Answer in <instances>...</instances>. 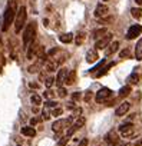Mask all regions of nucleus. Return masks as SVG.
<instances>
[{"mask_svg": "<svg viewBox=\"0 0 142 146\" xmlns=\"http://www.w3.org/2000/svg\"><path fill=\"white\" fill-rule=\"evenodd\" d=\"M45 96H46V98H52V96H53V92H52V90H46V92H45Z\"/></svg>", "mask_w": 142, "mask_h": 146, "instance_id": "nucleus-37", "label": "nucleus"}, {"mask_svg": "<svg viewBox=\"0 0 142 146\" xmlns=\"http://www.w3.org/2000/svg\"><path fill=\"white\" fill-rule=\"evenodd\" d=\"M135 57H136V60H142V39L136 43V47H135Z\"/></svg>", "mask_w": 142, "mask_h": 146, "instance_id": "nucleus-17", "label": "nucleus"}, {"mask_svg": "<svg viewBox=\"0 0 142 146\" xmlns=\"http://www.w3.org/2000/svg\"><path fill=\"white\" fill-rule=\"evenodd\" d=\"M29 86H30V88H33V89H37V88H39V85H37V83H30Z\"/></svg>", "mask_w": 142, "mask_h": 146, "instance_id": "nucleus-42", "label": "nucleus"}, {"mask_svg": "<svg viewBox=\"0 0 142 146\" xmlns=\"http://www.w3.org/2000/svg\"><path fill=\"white\" fill-rule=\"evenodd\" d=\"M36 123H37V119H36V117L30 119V125H36Z\"/></svg>", "mask_w": 142, "mask_h": 146, "instance_id": "nucleus-43", "label": "nucleus"}, {"mask_svg": "<svg viewBox=\"0 0 142 146\" xmlns=\"http://www.w3.org/2000/svg\"><path fill=\"white\" fill-rule=\"evenodd\" d=\"M62 112H63V110H62L60 108H56V109H53V110H52V116H60V115H62Z\"/></svg>", "mask_w": 142, "mask_h": 146, "instance_id": "nucleus-33", "label": "nucleus"}, {"mask_svg": "<svg viewBox=\"0 0 142 146\" xmlns=\"http://www.w3.org/2000/svg\"><path fill=\"white\" fill-rule=\"evenodd\" d=\"M73 80H75V72H70V73H67V78H66V85H72L73 83Z\"/></svg>", "mask_w": 142, "mask_h": 146, "instance_id": "nucleus-28", "label": "nucleus"}, {"mask_svg": "<svg viewBox=\"0 0 142 146\" xmlns=\"http://www.w3.org/2000/svg\"><path fill=\"white\" fill-rule=\"evenodd\" d=\"M43 62H45V59H40V60H39V62H36L35 64H32V66L29 67V72H30V73H36V72L39 70V67H40V64H42Z\"/></svg>", "mask_w": 142, "mask_h": 146, "instance_id": "nucleus-23", "label": "nucleus"}, {"mask_svg": "<svg viewBox=\"0 0 142 146\" xmlns=\"http://www.w3.org/2000/svg\"><path fill=\"white\" fill-rule=\"evenodd\" d=\"M129 108H131V103H129V102H123V103H121V105L118 106V109L115 110V115H116V116H123L125 113H128Z\"/></svg>", "mask_w": 142, "mask_h": 146, "instance_id": "nucleus-10", "label": "nucleus"}, {"mask_svg": "<svg viewBox=\"0 0 142 146\" xmlns=\"http://www.w3.org/2000/svg\"><path fill=\"white\" fill-rule=\"evenodd\" d=\"M103 2H108V0H103Z\"/></svg>", "mask_w": 142, "mask_h": 146, "instance_id": "nucleus-47", "label": "nucleus"}, {"mask_svg": "<svg viewBox=\"0 0 142 146\" xmlns=\"http://www.w3.org/2000/svg\"><path fill=\"white\" fill-rule=\"evenodd\" d=\"M26 16H27V13H26V7H25V6H22V7L19 9L17 15H16V25H15V32H16V33H20L22 27L25 26Z\"/></svg>", "mask_w": 142, "mask_h": 146, "instance_id": "nucleus-3", "label": "nucleus"}, {"mask_svg": "<svg viewBox=\"0 0 142 146\" xmlns=\"http://www.w3.org/2000/svg\"><path fill=\"white\" fill-rule=\"evenodd\" d=\"M119 133L123 137H129L133 133V125L132 123H123V125H121L119 126Z\"/></svg>", "mask_w": 142, "mask_h": 146, "instance_id": "nucleus-7", "label": "nucleus"}, {"mask_svg": "<svg viewBox=\"0 0 142 146\" xmlns=\"http://www.w3.org/2000/svg\"><path fill=\"white\" fill-rule=\"evenodd\" d=\"M67 108H70V109L75 108V102H70V103H67Z\"/></svg>", "mask_w": 142, "mask_h": 146, "instance_id": "nucleus-44", "label": "nucleus"}, {"mask_svg": "<svg viewBox=\"0 0 142 146\" xmlns=\"http://www.w3.org/2000/svg\"><path fill=\"white\" fill-rule=\"evenodd\" d=\"M56 52H57V49H52V50H50V52H49L47 54H49V56H52V54H55Z\"/></svg>", "mask_w": 142, "mask_h": 146, "instance_id": "nucleus-41", "label": "nucleus"}, {"mask_svg": "<svg viewBox=\"0 0 142 146\" xmlns=\"http://www.w3.org/2000/svg\"><path fill=\"white\" fill-rule=\"evenodd\" d=\"M45 106L52 108V109H56V108H57V103H56L55 100H49V102H46V103H45Z\"/></svg>", "mask_w": 142, "mask_h": 146, "instance_id": "nucleus-32", "label": "nucleus"}, {"mask_svg": "<svg viewBox=\"0 0 142 146\" xmlns=\"http://www.w3.org/2000/svg\"><path fill=\"white\" fill-rule=\"evenodd\" d=\"M67 73H69V70L67 69H60L59 70V73H57V76H56V85L59 86V88H62V85L66 82V78H67Z\"/></svg>", "mask_w": 142, "mask_h": 146, "instance_id": "nucleus-9", "label": "nucleus"}, {"mask_svg": "<svg viewBox=\"0 0 142 146\" xmlns=\"http://www.w3.org/2000/svg\"><path fill=\"white\" fill-rule=\"evenodd\" d=\"M30 102H32L33 105H36V106H37V105H40V103H42V98H40L39 95H36V93H35V95H32Z\"/></svg>", "mask_w": 142, "mask_h": 146, "instance_id": "nucleus-27", "label": "nucleus"}, {"mask_svg": "<svg viewBox=\"0 0 142 146\" xmlns=\"http://www.w3.org/2000/svg\"><path fill=\"white\" fill-rule=\"evenodd\" d=\"M122 146H131V145H129V143H126V145H122Z\"/></svg>", "mask_w": 142, "mask_h": 146, "instance_id": "nucleus-46", "label": "nucleus"}, {"mask_svg": "<svg viewBox=\"0 0 142 146\" xmlns=\"http://www.w3.org/2000/svg\"><path fill=\"white\" fill-rule=\"evenodd\" d=\"M37 50H39V46L32 44L29 47V52H27V59H33L35 56H37Z\"/></svg>", "mask_w": 142, "mask_h": 146, "instance_id": "nucleus-18", "label": "nucleus"}, {"mask_svg": "<svg viewBox=\"0 0 142 146\" xmlns=\"http://www.w3.org/2000/svg\"><path fill=\"white\" fill-rule=\"evenodd\" d=\"M83 125H85V117H78V119L75 120V123L72 125V127H73L75 130H78V129H81Z\"/></svg>", "mask_w": 142, "mask_h": 146, "instance_id": "nucleus-22", "label": "nucleus"}, {"mask_svg": "<svg viewBox=\"0 0 142 146\" xmlns=\"http://www.w3.org/2000/svg\"><path fill=\"white\" fill-rule=\"evenodd\" d=\"M131 15H132L133 19H141L142 17V9L141 7H133V9H131Z\"/></svg>", "mask_w": 142, "mask_h": 146, "instance_id": "nucleus-20", "label": "nucleus"}, {"mask_svg": "<svg viewBox=\"0 0 142 146\" xmlns=\"http://www.w3.org/2000/svg\"><path fill=\"white\" fill-rule=\"evenodd\" d=\"M35 36H36V23L32 22V23L27 25V27L25 30V35H23V44H25V47H29V44L33 43Z\"/></svg>", "mask_w": 142, "mask_h": 146, "instance_id": "nucleus-2", "label": "nucleus"}, {"mask_svg": "<svg viewBox=\"0 0 142 146\" xmlns=\"http://www.w3.org/2000/svg\"><path fill=\"white\" fill-rule=\"evenodd\" d=\"M93 35H95V39L96 40H99V39H102L105 35H108V30L103 27V29H98V30H95L93 32Z\"/></svg>", "mask_w": 142, "mask_h": 146, "instance_id": "nucleus-19", "label": "nucleus"}, {"mask_svg": "<svg viewBox=\"0 0 142 146\" xmlns=\"http://www.w3.org/2000/svg\"><path fill=\"white\" fill-rule=\"evenodd\" d=\"M57 93H59V96H60V98H65L67 92H66V89H65V88H59V92H57Z\"/></svg>", "mask_w": 142, "mask_h": 146, "instance_id": "nucleus-34", "label": "nucleus"}, {"mask_svg": "<svg viewBox=\"0 0 142 146\" xmlns=\"http://www.w3.org/2000/svg\"><path fill=\"white\" fill-rule=\"evenodd\" d=\"M105 15H108V6H105L103 3H99L96 6V9H95V16L96 17H102Z\"/></svg>", "mask_w": 142, "mask_h": 146, "instance_id": "nucleus-11", "label": "nucleus"}, {"mask_svg": "<svg viewBox=\"0 0 142 146\" xmlns=\"http://www.w3.org/2000/svg\"><path fill=\"white\" fill-rule=\"evenodd\" d=\"M128 56H129V50L128 49H123V50L119 52V59H126Z\"/></svg>", "mask_w": 142, "mask_h": 146, "instance_id": "nucleus-31", "label": "nucleus"}, {"mask_svg": "<svg viewBox=\"0 0 142 146\" xmlns=\"http://www.w3.org/2000/svg\"><path fill=\"white\" fill-rule=\"evenodd\" d=\"M133 145H135V146H142V140H141V139H138Z\"/></svg>", "mask_w": 142, "mask_h": 146, "instance_id": "nucleus-40", "label": "nucleus"}, {"mask_svg": "<svg viewBox=\"0 0 142 146\" xmlns=\"http://www.w3.org/2000/svg\"><path fill=\"white\" fill-rule=\"evenodd\" d=\"M66 142H67V137H65L63 140H60V142H59V146H65V145H66Z\"/></svg>", "mask_w": 142, "mask_h": 146, "instance_id": "nucleus-39", "label": "nucleus"}, {"mask_svg": "<svg viewBox=\"0 0 142 146\" xmlns=\"http://www.w3.org/2000/svg\"><path fill=\"white\" fill-rule=\"evenodd\" d=\"M73 35L72 33H62L60 36H59V40L62 42V43H70V42H72L73 40Z\"/></svg>", "mask_w": 142, "mask_h": 146, "instance_id": "nucleus-16", "label": "nucleus"}, {"mask_svg": "<svg viewBox=\"0 0 142 146\" xmlns=\"http://www.w3.org/2000/svg\"><path fill=\"white\" fill-rule=\"evenodd\" d=\"M49 109H50V108L45 106V109H43V112H42V116H43V119H45V120H47V119L50 117V112H49Z\"/></svg>", "mask_w": 142, "mask_h": 146, "instance_id": "nucleus-30", "label": "nucleus"}, {"mask_svg": "<svg viewBox=\"0 0 142 146\" xmlns=\"http://www.w3.org/2000/svg\"><path fill=\"white\" fill-rule=\"evenodd\" d=\"M57 64H59V62H53V60H50V62H47V63H46V70H47L49 73H52V72H55V70H56Z\"/></svg>", "mask_w": 142, "mask_h": 146, "instance_id": "nucleus-21", "label": "nucleus"}, {"mask_svg": "<svg viewBox=\"0 0 142 146\" xmlns=\"http://www.w3.org/2000/svg\"><path fill=\"white\" fill-rule=\"evenodd\" d=\"M129 93H131V86H123V88H121V90H119V96H121V98H126Z\"/></svg>", "mask_w": 142, "mask_h": 146, "instance_id": "nucleus-24", "label": "nucleus"}, {"mask_svg": "<svg viewBox=\"0 0 142 146\" xmlns=\"http://www.w3.org/2000/svg\"><path fill=\"white\" fill-rule=\"evenodd\" d=\"M65 126H66V120H62V119H59V120L53 122V125H52V129H53V132H60V130H62Z\"/></svg>", "mask_w": 142, "mask_h": 146, "instance_id": "nucleus-13", "label": "nucleus"}, {"mask_svg": "<svg viewBox=\"0 0 142 146\" xmlns=\"http://www.w3.org/2000/svg\"><path fill=\"white\" fill-rule=\"evenodd\" d=\"M55 83H56V79H55V78H52V76H50V78H47V79H46V82H45V85H46V88H47V89H49V88H52Z\"/></svg>", "mask_w": 142, "mask_h": 146, "instance_id": "nucleus-29", "label": "nucleus"}, {"mask_svg": "<svg viewBox=\"0 0 142 146\" xmlns=\"http://www.w3.org/2000/svg\"><path fill=\"white\" fill-rule=\"evenodd\" d=\"M88 143H89V140L85 137V139H82L81 140V143H79V146H88Z\"/></svg>", "mask_w": 142, "mask_h": 146, "instance_id": "nucleus-36", "label": "nucleus"}, {"mask_svg": "<svg viewBox=\"0 0 142 146\" xmlns=\"http://www.w3.org/2000/svg\"><path fill=\"white\" fill-rule=\"evenodd\" d=\"M135 3L139 5V6H142V0H135Z\"/></svg>", "mask_w": 142, "mask_h": 146, "instance_id": "nucleus-45", "label": "nucleus"}, {"mask_svg": "<svg viewBox=\"0 0 142 146\" xmlns=\"http://www.w3.org/2000/svg\"><path fill=\"white\" fill-rule=\"evenodd\" d=\"M128 82H129L131 85H136V83L139 82V75H136V73H132V75L129 76V79H128Z\"/></svg>", "mask_w": 142, "mask_h": 146, "instance_id": "nucleus-26", "label": "nucleus"}, {"mask_svg": "<svg viewBox=\"0 0 142 146\" xmlns=\"http://www.w3.org/2000/svg\"><path fill=\"white\" fill-rule=\"evenodd\" d=\"M111 40H112V33H108V35H105L102 39L96 40L95 47H96V49H105V47H108V46L111 44Z\"/></svg>", "mask_w": 142, "mask_h": 146, "instance_id": "nucleus-5", "label": "nucleus"}, {"mask_svg": "<svg viewBox=\"0 0 142 146\" xmlns=\"http://www.w3.org/2000/svg\"><path fill=\"white\" fill-rule=\"evenodd\" d=\"M17 146H20V145H17Z\"/></svg>", "mask_w": 142, "mask_h": 146, "instance_id": "nucleus-48", "label": "nucleus"}, {"mask_svg": "<svg viewBox=\"0 0 142 146\" xmlns=\"http://www.w3.org/2000/svg\"><path fill=\"white\" fill-rule=\"evenodd\" d=\"M83 39H85V35H83L82 32H79V33L75 36V43H76L78 46H81V44L83 43Z\"/></svg>", "mask_w": 142, "mask_h": 146, "instance_id": "nucleus-25", "label": "nucleus"}, {"mask_svg": "<svg viewBox=\"0 0 142 146\" xmlns=\"http://www.w3.org/2000/svg\"><path fill=\"white\" fill-rule=\"evenodd\" d=\"M118 49H119V42H112V43L108 46L106 56H111V54H113L115 52H118Z\"/></svg>", "mask_w": 142, "mask_h": 146, "instance_id": "nucleus-14", "label": "nucleus"}, {"mask_svg": "<svg viewBox=\"0 0 142 146\" xmlns=\"http://www.w3.org/2000/svg\"><path fill=\"white\" fill-rule=\"evenodd\" d=\"M22 135L29 136V137H33V136H36V130L32 126H25V127H22Z\"/></svg>", "mask_w": 142, "mask_h": 146, "instance_id": "nucleus-15", "label": "nucleus"}, {"mask_svg": "<svg viewBox=\"0 0 142 146\" xmlns=\"http://www.w3.org/2000/svg\"><path fill=\"white\" fill-rule=\"evenodd\" d=\"M111 96H112V90H111V89H108V88H102V89L96 93L95 100H96L98 103H102V102L108 100Z\"/></svg>", "mask_w": 142, "mask_h": 146, "instance_id": "nucleus-4", "label": "nucleus"}, {"mask_svg": "<svg viewBox=\"0 0 142 146\" xmlns=\"http://www.w3.org/2000/svg\"><path fill=\"white\" fill-rule=\"evenodd\" d=\"M141 32H142V26H141V25H133V26H131V29L128 30L126 39H128V40H132V39H135L136 36H139Z\"/></svg>", "mask_w": 142, "mask_h": 146, "instance_id": "nucleus-6", "label": "nucleus"}, {"mask_svg": "<svg viewBox=\"0 0 142 146\" xmlns=\"http://www.w3.org/2000/svg\"><path fill=\"white\" fill-rule=\"evenodd\" d=\"M118 142H119V137H118V135H116L113 130L109 132V133L105 136V143H106V146H116Z\"/></svg>", "mask_w": 142, "mask_h": 146, "instance_id": "nucleus-8", "label": "nucleus"}, {"mask_svg": "<svg viewBox=\"0 0 142 146\" xmlns=\"http://www.w3.org/2000/svg\"><path fill=\"white\" fill-rule=\"evenodd\" d=\"M72 99H73V100H79V99H81V93H75V95H72Z\"/></svg>", "mask_w": 142, "mask_h": 146, "instance_id": "nucleus-38", "label": "nucleus"}, {"mask_svg": "<svg viewBox=\"0 0 142 146\" xmlns=\"http://www.w3.org/2000/svg\"><path fill=\"white\" fill-rule=\"evenodd\" d=\"M111 22H113V17L111 16V17H106V19H101V23H111Z\"/></svg>", "mask_w": 142, "mask_h": 146, "instance_id": "nucleus-35", "label": "nucleus"}, {"mask_svg": "<svg viewBox=\"0 0 142 146\" xmlns=\"http://www.w3.org/2000/svg\"><path fill=\"white\" fill-rule=\"evenodd\" d=\"M16 7H15V2H10L7 9L5 10V17H3V30L6 32L9 29V26L13 23L15 17H16Z\"/></svg>", "mask_w": 142, "mask_h": 146, "instance_id": "nucleus-1", "label": "nucleus"}, {"mask_svg": "<svg viewBox=\"0 0 142 146\" xmlns=\"http://www.w3.org/2000/svg\"><path fill=\"white\" fill-rule=\"evenodd\" d=\"M98 59H99V56H98L96 49H91V50H88V53H86V62H88V63H95Z\"/></svg>", "mask_w": 142, "mask_h": 146, "instance_id": "nucleus-12", "label": "nucleus"}]
</instances>
